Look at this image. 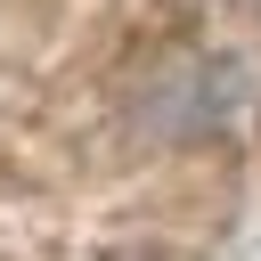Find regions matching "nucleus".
<instances>
[{
    "mask_svg": "<svg viewBox=\"0 0 261 261\" xmlns=\"http://www.w3.org/2000/svg\"><path fill=\"white\" fill-rule=\"evenodd\" d=\"M261 114V57L253 49H163L130 73L122 122L155 147H204Z\"/></svg>",
    "mask_w": 261,
    "mask_h": 261,
    "instance_id": "nucleus-1",
    "label": "nucleus"
},
{
    "mask_svg": "<svg viewBox=\"0 0 261 261\" xmlns=\"http://www.w3.org/2000/svg\"><path fill=\"white\" fill-rule=\"evenodd\" d=\"M237 8H261V0H237Z\"/></svg>",
    "mask_w": 261,
    "mask_h": 261,
    "instance_id": "nucleus-2",
    "label": "nucleus"
},
{
    "mask_svg": "<svg viewBox=\"0 0 261 261\" xmlns=\"http://www.w3.org/2000/svg\"><path fill=\"white\" fill-rule=\"evenodd\" d=\"M130 261H139V253H130Z\"/></svg>",
    "mask_w": 261,
    "mask_h": 261,
    "instance_id": "nucleus-3",
    "label": "nucleus"
}]
</instances>
